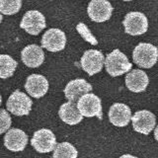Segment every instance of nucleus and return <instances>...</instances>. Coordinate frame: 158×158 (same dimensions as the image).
Returning <instances> with one entry per match:
<instances>
[{"instance_id":"1","label":"nucleus","mask_w":158,"mask_h":158,"mask_svg":"<svg viewBox=\"0 0 158 158\" xmlns=\"http://www.w3.org/2000/svg\"><path fill=\"white\" fill-rule=\"evenodd\" d=\"M105 66L107 72L113 77L121 76L128 72L132 67V63L130 62L127 56L118 49L109 53L105 59Z\"/></svg>"},{"instance_id":"2","label":"nucleus","mask_w":158,"mask_h":158,"mask_svg":"<svg viewBox=\"0 0 158 158\" xmlns=\"http://www.w3.org/2000/svg\"><path fill=\"white\" fill-rule=\"evenodd\" d=\"M132 59L142 68H151L158 60V48L148 43H140L133 49Z\"/></svg>"},{"instance_id":"3","label":"nucleus","mask_w":158,"mask_h":158,"mask_svg":"<svg viewBox=\"0 0 158 158\" xmlns=\"http://www.w3.org/2000/svg\"><path fill=\"white\" fill-rule=\"evenodd\" d=\"M32 100L25 93L16 90L8 98L6 107L7 111L15 116H27L32 109Z\"/></svg>"},{"instance_id":"4","label":"nucleus","mask_w":158,"mask_h":158,"mask_svg":"<svg viewBox=\"0 0 158 158\" xmlns=\"http://www.w3.org/2000/svg\"><path fill=\"white\" fill-rule=\"evenodd\" d=\"M77 109L82 117H97L100 120L102 118L101 99L93 93H88L79 99L77 102Z\"/></svg>"},{"instance_id":"5","label":"nucleus","mask_w":158,"mask_h":158,"mask_svg":"<svg viewBox=\"0 0 158 158\" xmlns=\"http://www.w3.org/2000/svg\"><path fill=\"white\" fill-rule=\"evenodd\" d=\"M31 144L35 150L40 153L51 152L57 145L56 135L48 128H42L35 132L31 139Z\"/></svg>"},{"instance_id":"6","label":"nucleus","mask_w":158,"mask_h":158,"mask_svg":"<svg viewBox=\"0 0 158 158\" xmlns=\"http://www.w3.org/2000/svg\"><path fill=\"white\" fill-rule=\"evenodd\" d=\"M123 27L127 34L131 36H138L147 32L148 20L143 13L130 12L123 19Z\"/></svg>"},{"instance_id":"7","label":"nucleus","mask_w":158,"mask_h":158,"mask_svg":"<svg viewBox=\"0 0 158 158\" xmlns=\"http://www.w3.org/2000/svg\"><path fill=\"white\" fill-rule=\"evenodd\" d=\"M81 67L88 73V75H94L99 73L105 64V57L100 51L97 49H88L83 53L81 57Z\"/></svg>"},{"instance_id":"8","label":"nucleus","mask_w":158,"mask_h":158,"mask_svg":"<svg viewBox=\"0 0 158 158\" xmlns=\"http://www.w3.org/2000/svg\"><path fill=\"white\" fill-rule=\"evenodd\" d=\"M46 18L37 10H31L25 13L20 24V27L30 35H39L46 28Z\"/></svg>"},{"instance_id":"9","label":"nucleus","mask_w":158,"mask_h":158,"mask_svg":"<svg viewBox=\"0 0 158 158\" xmlns=\"http://www.w3.org/2000/svg\"><path fill=\"white\" fill-rule=\"evenodd\" d=\"M131 122L135 131L142 135H149L155 127L156 118L150 111L141 110L135 113V115L131 117Z\"/></svg>"},{"instance_id":"10","label":"nucleus","mask_w":158,"mask_h":158,"mask_svg":"<svg viewBox=\"0 0 158 158\" xmlns=\"http://www.w3.org/2000/svg\"><path fill=\"white\" fill-rule=\"evenodd\" d=\"M66 36L59 29H49L44 34L42 38V48L48 52H56L65 48Z\"/></svg>"},{"instance_id":"11","label":"nucleus","mask_w":158,"mask_h":158,"mask_svg":"<svg viewBox=\"0 0 158 158\" xmlns=\"http://www.w3.org/2000/svg\"><path fill=\"white\" fill-rule=\"evenodd\" d=\"M87 12L92 21L96 23H103L111 18L113 6L106 0H93L88 5Z\"/></svg>"},{"instance_id":"12","label":"nucleus","mask_w":158,"mask_h":158,"mask_svg":"<svg viewBox=\"0 0 158 158\" xmlns=\"http://www.w3.org/2000/svg\"><path fill=\"white\" fill-rule=\"evenodd\" d=\"M92 89V85L88 83L85 79L77 78L67 83V85L64 88V95L69 102L75 103L78 102L82 96L91 92Z\"/></svg>"},{"instance_id":"13","label":"nucleus","mask_w":158,"mask_h":158,"mask_svg":"<svg viewBox=\"0 0 158 158\" xmlns=\"http://www.w3.org/2000/svg\"><path fill=\"white\" fill-rule=\"evenodd\" d=\"M131 117V108L123 103L113 104L109 110V120L115 127H127L130 123Z\"/></svg>"},{"instance_id":"14","label":"nucleus","mask_w":158,"mask_h":158,"mask_svg":"<svg viewBox=\"0 0 158 158\" xmlns=\"http://www.w3.org/2000/svg\"><path fill=\"white\" fill-rule=\"evenodd\" d=\"M28 144V135L20 128H11L4 136V145L12 152L23 151Z\"/></svg>"},{"instance_id":"15","label":"nucleus","mask_w":158,"mask_h":158,"mask_svg":"<svg viewBox=\"0 0 158 158\" xmlns=\"http://www.w3.org/2000/svg\"><path fill=\"white\" fill-rule=\"evenodd\" d=\"M25 89L30 96L41 98L46 95L48 90V81L41 74H31L25 83Z\"/></svg>"},{"instance_id":"16","label":"nucleus","mask_w":158,"mask_h":158,"mask_svg":"<svg viewBox=\"0 0 158 158\" xmlns=\"http://www.w3.org/2000/svg\"><path fill=\"white\" fill-rule=\"evenodd\" d=\"M125 81L128 90L135 93H140L148 86L149 78L144 71L140 69H133L127 74Z\"/></svg>"},{"instance_id":"17","label":"nucleus","mask_w":158,"mask_h":158,"mask_svg":"<svg viewBox=\"0 0 158 158\" xmlns=\"http://www.w3.org/2000/svg\"><path fill=\"white\" fill-rule=\"evenodd\" d=\"M21 57L23 62L28 67L36 68L44 63V53L42 47H39L37 44H29L22 51Z\"/></svg>"},{"instance_id":"18","label":"nucleus","mask_w":158,"mask_h":158,"mask_svg":"<svg viewBox=\"0 0 158 158\" xmlns=\"http://www.w3.org/2000/svg\"><path fill=\"white\" fill-rule=\"evenodd\" d=\"M58 115L61 121L69 126L77 125L83 118L82 115L77 109V104L73 102H67L61 105L59 108Z\"/></svg>"},{"instance_id":"19","label":"nucleus","mask_w":158,"mask_h":158,"mask_svg":"<svg viewBox=\"0 0 158 158\" xmlns=\"http://www.w3.org/2000/svg\"><path fill=\"white\" fill-rule=\"evenodd\" d=\"M17 61L8 54H0V79L11 77L17 68Z\"/></svg>"},{"instance_id":"20","label":"nucleus","mask_w":158,"mask_h":158,"mask_svg":"<svg viewBox=\"0 0 158 158\" xmlns=\"http://www.w3.org/2000/svg\"><path fill=\"white\" fill-rule=\"evenodd\" d=\"M77 149L69 142L58 143L53 150V158H77Z\"/></svg>"},{"instance_id":"21","label":"nucleus","mask_w":158,"mask_h":158,"mask_svg":"<svg viewBox=\"0 0 158 158\" xmlns=\"http://www.w3.org/2000/svg\"><path fill=\"white\" fill-rule=\"evenodd\" d=\"M21 6V0H14V1L0 0V13L3 15H14L19 12Z\"/></svg>"},{"instance_id":"22","label":"nucleus","mask_w":158,"mask_h":158,"mask_svg":"<svg viewBox=\"0 0 158 158\" xmlns=\"http://www.w3.org/2000/svg\"><path fill=\"white\" fill-rule=\"evenodd\" d=\"M77 31L78 33L81 35L82 38L85 40V41H87L88 43H90L91 44H98V41L96 40V38L93 36V35L91 34V32L89 31V29L86 27V25L85 24H83V23H79L77 25Z\"/></svg>"},{"instance_id":"23","label":"nucleus","mask_w":158,"mask_h":158,"mask_svg":"<svg viewBox=\"0 0 158 158\" xmlns=\"http://www.w3.org/2000/svg\"><path fill=\"white\" fill-rule=\"evenodd\" d=\"M11 123L12 120L9 113L6 110H4V109H1L0 110V135L9 131Z\"/></svg>"},{"instance_id":"24","label":"nucleus","mask_w":158,"mask_h":158,"mask_svg":"<svg viewBox=\"0 0 158 158\" xmlns=\"http://www.w3.org/2000/svg\"><path fill=\"white\" fill-rule=\"evenodd\" d=\"M154 137H155V139L158 141V126L155 127V130H154Z\"/></svg>"},{"instance_id":"25","label":"nucleus","mask_w":158,"mask_h":158,"mask_svg":"<svg viewBox=\"0 0 158 158\" xmlns=\"http://www.w3.org/2000/svg\"><path fill=\"white\" fill-rule=\"evenodd\" d=\"M120 158H137V157H135V156H132V155H131V154H125V155L121 156Z\"/></svg>"},{"instance_id":"26","label":"nucleus","mask_w":158,"mask_h":158,"mask_svg":"<svg viewBox=\"0 0 158 158\" xmlns=\"http://www.w3.org/2000/svg\"><path fill=\"white\" fill-rule=\"evenodd\" d=\"M2 18H3V16H2V14L0 13V23H1V21H2Z\"/></svg>"},{"instance_id":"27","label":"nucleus","mask_w":158,"mask_h":158,"mask_svg":"<svg viewBox=\"0 0 158 158\" xmlns=\"http://www.w3.org/2000/svg\"><path fill=\"white\" fill-rule=\"evenodd\" d=\"M1 102H2V99H1V95H0V105H1Z\"/></svg>"}]
</instances>
